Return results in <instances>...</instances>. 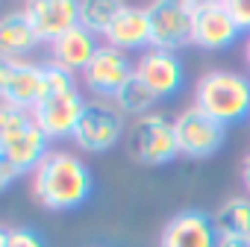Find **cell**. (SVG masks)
Segmentation results:
<instances>
[{
	"instance_id": "6da1fadb",
	"label": "cell",
	"mask_w": 250,
	"mask_h": 247,
	"mask_svg": "<svg viewBox=\"0 0 250 247\" xmlns=\"http://www.w3.org/2000/svg\"><path fill=\"white\" fill-rule=\"evenodd\" d=\"M94 191L88 165L71 150H50L33 171V197L50 212H71Z\"/></svg>"
},
{
	"instance_id": "7a4b0ae2",
	"label": "cell",
	"mask_w": 250,
	"mask_h": 247,
	"mask_svg": "<svg viewBox=\"0 0 250 247\" xmlns=\"http://www.w3.org/2000/svg\"><path fill=\"white\" fill-rule=\"evenodd\" d=\"M42 65H44V94L36 103L33 115L39 127L47 133V139H71L85 112V100L71 71H65L53 59Z\"/></svg>"
},
{
	"instance_id": "3957f363",
	"label": "cell",
	"mask_w": 250,
	"mask_h": 247,
	"mask_svg": "<svg viewBox=\"0 0 250 247\" xmlns=\"http://www.w3.org/2000/svg\"><path fill=\"white\" fill-rule=\"evenodd\" d=\"M47 133L39 127V121L30 109L0 106V159L9 162L18 174L36 171L47 150Z\"/></svg>"
},
{
	"instance_id": "277c9868",
	"label": "cell",
	"mask_w": 250,
	"mask_h": 247,
	"mask_svg": "<svg viewBox=\"0 0 250 247\" xmlns=\"http://www.w3.org/2000/svg\"><path fill=\"white\" fill-rule=\"evenodd\" d=\"M194 106L224 127L250 118V77L224 68L203 74L194 85Z\"/></svg>"
},
{
	"instance_id": "5b68a950",
	"label": "cell",
	"mask_w": 250,
	"mask_h": 247,
	"mask_svg": "<svg viewBox=\"0 0 250 247\" xmlns=\"http://www.w3.org/2000/svg\"><path fill=\"white\" fill-rule=\"evenodd\" d=\"M127 153L136 162L150 165V168L174 162L180 156L174 121L162 112H150V115L136 118L127 130Z\"/></svg>"
},
{
	"instance_id": "8992f818",
	"label": "cell",
	"mask_w": 250,
	"mask_h": 247,
	"mask_svg": "<svg viewBox=\"0 0 250 247\" xmlns=\"http://www.w3.org/2000/svg\"><path fill=\"white\" fill-rule=\"evenodd\" d=\"M121 136H124V115L118 112V106L109 100H91L85 103V112L77 124L71 142L80 150L106 153L121 142Z\"/></svg>"
},
{
	"instance_id": "52a82bcc",
	"label": "cell",
	"mask_w": 250,
	"mask_h": 247,
	"mask_svg": "<svg viewBox=\"0 0 250 247\" xmlns=\"http://www.w3.org/2000/svg\"><path fill=\"white\" fill-rule=\"evenodd\" d=\"M174 127H177L180 156H188V159H206L218 153L227 142V127L221 121L209 118L206 112H200L197 106L183 109L174 118Z\"/></svg>"
},
{
	"instance_id": "ba28073f",
	"label": "cell",
	"mask_w": 250,
	"mask_h": 247,
	"mask_svg": "<svg viewBox=\"0 0 250 247\" xmlns=\"http://www.w3.org/2000/svg\"><path fill=\"white\" fill-rule=\"evenodd\" d=\"M0 94H3L6 106L33 112L44 94V65L3 56V62H0Z\"/></svg>"
},
{
	"instance_id": "9c48e42d",
	"label": "cell",
	"mask_w": 250,
	"mask_h": 247,
	"mask_svg": "<svg viewBox=\"0 0 250 247\" xmlns=\"http://www.w3.org/2000/svg\"><path fill=\"white\" fill-rule=\"evenodd\" d=\"M238 33L241 30L232 21L224 0H218V3H209V0L191 3V44L203 50H224L235 44Z\"/></svg>"
},
{
	"instance_id": "30bf717a",
	"label": "cell",
	"mask_w": 250,
	"mask_h": 247,
	"mask_svg": "<svg viewBox=\"0 0 250 247\" xmlns=\"http://www.w3.org/2000/svg\"><path fill=\"white\" fill-rule=\"evenodd\" d=\"M150 18V36L159 50H180L191 44V3L183 0H156L145 6Z\"/></svg>"
},
{
	"instance_id": "8fae6325",
	"label": "cell",
	"mask_w": 250,
	"mask_h": 247,
	"mask_svg": "<svg viewBox=\"0 0 250 247\" xmlns=\"http://www.w3.org/2000/svg\"><path fill=\"white\" fill-rule=\"evenodd\" d=\"M133 77H136V62H130L127 53L112 44H100V50L83 71L85 88L94 91L97 97H115Z\"/></svg>"
},
{
	"instance_id": "7c38bea8",
	"label": "cell",
	"mask_w": 250,
	"mask_h": 247,
	"mask_svg": "<svg viewBox=\"0 0 250 247\" xmlns=\"http://www.w3.org/2000/svg\"><path fill=\"white\" fill-rule=\"evenodd\" d=\"M136 77L159 97H174L183 91V82H186V65L183 59L174 53V50H159V47H150L145 50L139 59H136Z\"/></svg>"
},
{
	"instance_id": "4fadbf2b",
	"label": "cell",
	"mask_w": 250,
	"mask_h": 247,
	"mask_svg": "<svg viewBox=\"0 0 250 247\" xmlns=\"http://www.w3.org/2000/svg\"><path fill=\"white\" fill-rule=\"evenodd\" d=\"M39 41H59L68 30L80 27V3L74 0H33L24 6Z\"/></svg>"
},
{
	"instance_id": "5bb4252c",
	"label": "cell",
	"mask_w": 250,
	"mask_h": 247,
	"mask_svg": "<svg viewBox=\"0 0 250 247\" xmlns=\"http://www.w3.org/2000/svg\"><path fill=\"white\" fill-rule=\"evenodd\" d=\"M159 247H218V229L212 215L200 209L177 212L162 226Z\"/></svg>"
},
{
	"instance_id": "9a60e30c",
	"label": "cell",
	"mask_w": 250,
	"mask_h": 247,
	"mask_svg": "<svg viewBox=\"0 0 250 247\" xmlns=\"http://www.w3.org/2000/svg\"><path fill=\"white\" fill-rule=\"evenodd\" d=\"M106 44L118 47V50H142L153 44V36H150V18H147V9L142 6H130V3H121L109 33H106Z\"/></svg>"
},
{
	"instance_id": "2e32d148",
	"label": "cell",
	"mask_w": 250,
	"mask_h": 247,
	"mask_svg": "<svg viewBox=\"0 0 250 247\" xmlns=\"http://www.w3.org/2000/svg\"><path fill=\"white\" fill-rule=\"evenodd\" d=\"M50 50H53V62L56 65H62L65 71H85L88 68V62L94 59V53L100 50V44H97V36L94 33H88L85 27H74V30H68L59 41H53L50 44Z\"/></svg>"
},
{
	"instance_id": "e0dca14e",
	"label": "cell",
	"mask_w": 250,
	"mask_h": 247,
	"mask_svg": "<svg viewBox=\"0 0 250 247\" xmlns=\"http://www.w3.org/2000/svg\"><path fill=\"white\" fill-rule=\"evenodd\" d=\"M36 44L39 36L24 9H12L0 18V50L6 59H24V53H30Z\"/></svg>"
},
{
	"instance_id": "ac0fdd59",
	"label": "cell",
	"mask_w": 250,
	"mask_h": 247,
	"mask_svg": "<svg viewBox=\"0 0 250 247\" xmlns=\"http://www.w3.org/2000/svg\"><path fill=\"white\" fill-rule=\"evenodd\" d=\"M212 221H215L218 238L221 235L250 238V197H229V200H224L215 209Z\"/></svg>"
},
{
	"instance_id": "d6986e66",
	"label": "cell",
	"mask_w": 250,
	"mask_h": 247,
	"mask_svg": "<svg viewBox=\"0 0 250 247\" xmlns=\"http://www.w3.org/2000/svg\"><path fill=\"white\" fill-rule=\"evenodd\" d=\"M159 97L139 80V77H133L127 85H124L115 97H112V103L118 106V112L121 115H133V118H142V115H150V109H153V103H156Z\"/></svg>"
},
{
	"instance_id": "ffe728a7",
	"label": "cell",
	"mask_w": 250,
	"mask_h": 247,
	"mask_svg": "<svg viewBox=\"0 0 250 247\" xmlns=\"http://www.w3.org/2000/svg\"><path fill=\"white\" fill-rule=\"evenodd\" d=\"M121 3L115 0H83L80 3V27H85L94 36H106Z\"/></svg>"
},
{
	"instance_id": "44dd1931",
	"label": "cell",
	"mask_w": 250,
	"mask_h": 247,
	"mask_svg": "<svg viewBox=\"0 0 250 247\" xmlns=\"http://www.w3.org/2000/svg\"><path fill=\"white\" fill-rule=\"evenodd\" d=\"M0 247H44V238L33 226H3L0 229Z\"/></svg>"
},
{
	"instance_id": "7402d4cb",
	"label": "cell",
	"mask_w": 250,
	"mask_h": 247,
	"mask_svg": "<svg viewBox=\"0 0 250 247\" xmlns=\"http://www.w3.org/2000/svg\"><path fill=\"white\" fill-rule=\"evenodd\" d=\"M224 3H227L232 21L238 24V30L241 33L247 30V36H250V0H224Z\"/></svg>"
},
{
	"instance_id": "603a6c76",
	"label": "cell",
	"mask_w": 250,
	"mask_h": 247,
	"mask_svg": "<svg viewBox=\"0 0 250 247\" xmlns=\"http://www.w3.org/2000/svg\"><path fill=\"white\" fill-rule=\"evenodd\" d=\"M15 177H21V174H18V171H15L9 162H3V159H0V185H3V188H9Z\"/></svg>"
},
{
	"instance_id": "cb8c5ba5",
	"label": "cell",
	"mask_w": 250,
	"mask_h": 247,
	"mask_svg": "<svg viewBox=\"0 0 250 247\" xmlns=\"http://www.w3.org/2000/svg\"><path fill=\"white\" fill-rule=\"evenodd\" d=\"M218 247H250V238H232V235H221Z\"/></svg>"
},
{
	"instance_id": "d4e9b609",
	"label": "cell",
	"mask_w": 250,
	"mask_h": 247,
	"mask_svg": "<svg viewBox=\"0 0 250 247\" xmlns=\"http://www.w3.org/2000/svg\"><path fill=\"white\" fill-rule=\"evenodd\" d=\"M241 183H244V188H247V197H250V153L241 159Z\"/></svg>"
},
{
	"instance_id": "484cf974",
	"label": "cell",
	"mask_w": 250,
	"mask_h": 247,
	"mask_svg": "<svg viewBox=\"0 0 250 247\" xmlns=\"http://www.w3.org/2000/svg\"><path fill=\"white\" fill-rule=\"evenodd\" d=\"M244 59H247V68H250V36H247V41H244Z\"/></svg>"
}]
</instances>
